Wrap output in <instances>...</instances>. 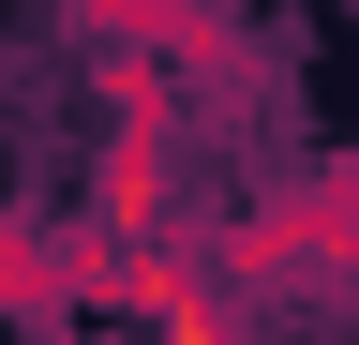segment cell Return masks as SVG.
<instances>
[{
	"mask_svg": "<svg viewBox=\"0 0 359 345\" xmlns=\"http://www.w3.org/2000/svg\"><path fill=\"white\" fill-rule=\"evenodd\" d=\"M90 75H105V120H165V136L195 120V91H180L165 60H135V46H90Z\"/></svg>",
	"mask_w": 359,
	"mask_h": 345,
	"instance_id": "5b68a950",
	"label": "cell"
},
{
	"mask_svg": "<svg viewBox=\"0 0 359 345\" xmlns=\"http://www.w3.org/2000/svg\"><path fill=\"white\" fill-rule=\"evenodd\" d=\"M0 330H30V345H75L60 285H45V226H30V210H0Z\"/></svg>",
	"mask_w": 359,
	"mask_h": 345,
	"instance_id": "277c9868",
	"label": "cell"
},
{
	"mask_svg": "<svg viewBox=\"0 0 359 345\" xmlns=\"http://www.w3.org/2000/svg\"><path fill=\"white\" fill-rule=\"evenodd\" d=\"M90 226L195 240V226H180V136H165V120H105V195H90Z\"/></svg>",
	"mask_w": 359,
	"mask_h": 345,
	"instance_id": "3957f363",
	"label": "cell"
},
{
	"mask_svg": "<svg viewBox=\"0 0 359 345\" xmlns=\"http://www.w3.org/2000/svg\"><path fill=\"white\" fill-rule=\"evenodd\" d=\"M90 46H135V60H165L180 91H255V30H240V0H90Z\"/></svg>",
	"mask_w": 359,
	"mask_h": 345,
	"instance_id": "7a4b0ae2",
	"label": "cell"
},
{
	"mask_svg": "<svg viewBox=\"0 0 359 345\" xmlns=\"http://www.w3.org/2000/svg\"><path fill=\"white\" fill-rule=\"evenodd\" d=\"M210 271L240 285V300H255V285H314V300H344V285H359V150L314 165V181H285V195H255L240 226L210 240Z\"/></svg>",
	"mask_w": 359,
	"mask_h": 345,
	"instance_id": "6da1fadb",
	"label": "cell"
},
{
	"mask_svg": "<svg viewBox=\"0 0 359 345\" xmlns=\"http://www.w3.org/2000/svg\"><path fill=\"white\" fill-rule=\"evenodd\" d=\"M75 345H120V330H75Z\"/></svg>",
	"mask_w": 359,
	"mask_h": 345,
	"instance_id": "8992f818",
	"label": "cell"
}]
</instances>
